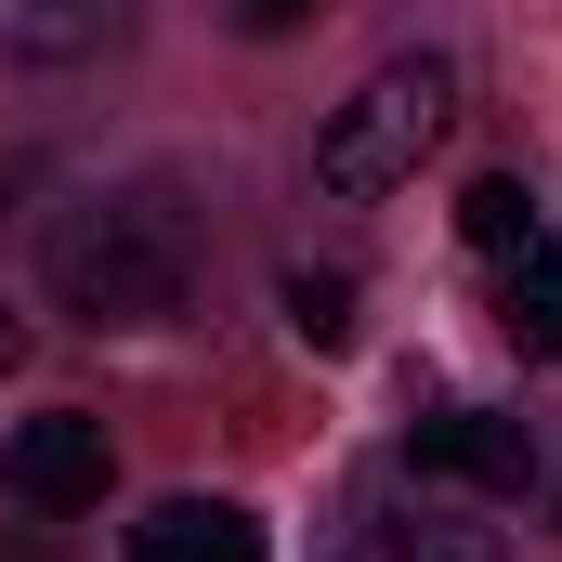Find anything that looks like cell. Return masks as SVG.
Instances as JSON below:
<instances>
[{
	"label": "cell",
	"mask_w": 562,
	"mask_h": 562,
	"mask_svg": "<svg viewBox=\"0 0 562 562\" xmlns=\"http://www.w3.org/2000/svg\"><path fill=\"white\" fill-rule=\"evenodd\" d=\"M53 301L119 340V327H170L196 301V236L170 223V196H79L53 223Z\"/></svg>",
	"instance_id": "1"
},
{
	"label": "cell",
	"mask_w": 562,
	"mask_h": 562,
	"mask_svg": "<svg viewBox=\"0 0 562 562\" xmlns=\"http://www.w3.org/2000/svg\"><path fill=\"white\" fill-rule=\"evenodd\" d=\"M458 132V66L445 53H393V66H367L340 105H327V132H314V196L327 210H380L393 183H419V157Z\"/></svg>",
	"instance_id": "2"
},
{
	"label": "cell",
	"mask_w": 562,
	"mask_h": 562,
	"mask_svg": "<svg viewBox=\"0 0 562 562\" xmlns=\"http://www.w3.org/2000/svg\"><path fill=\"white\" fill-rule=\"evenodd\" d=\"M105 471H119V445H105L92 406H40V419L0 445V484H13V510H40V524L92 510V497H105Z\"/></svg>",
	"instance_id": "3"
},
{
	"label": "cell",
	"mask_w": 562,
	"mask_h": 562,
	"mask_svg": "<svg viewBox=\"0 0 562 562\" xmlns=\"http://www.w3.org/2000/svg\"><path fill=\"white\" fill-rule=\"evenodd\" d=\"M406 471L471 484V497H524V484H537V431L497 419V406H431V419L406 431Z\"/></svg>",
	"instance_id": "4"
},
{
	"label": "cell",
	"mask_w": 562,
	"mask_h": 562,
	"mask_svg": "<svg viewBox=\"0 0 562 562\" xmlns=\"http://www.w3.org/2000/svg\"><path fill=\"white\" fill-rule=\"evenodd\" d=\"M119 562H262V524L236 497H157L132 537H119Z\"/></svg>",
	"instance_id": "5"
},
{
	"label": "cell",
	"mask_w": 562,
	"mask_h": 562,
	"mask_svg": "<svg viewBox=\"0 0 562 562\" xmlns=\"http://www.w3.org/2000/svg\"><path fill=\"white\" fill-rule=\"evenodd\" d=\"M105 26H119V0H0L13 66H79V53H105Z\"/></svg>",
	"instance_id": "6"
},
{
	"label": "cell",
	"mask_w": 562,
	"mask_h": 562,
	"mask_svg": "<svg viewBox=\"0 0 562 562\" xmlns=\"http://www.w3.org/2000/svg\"><path fill=\"white\" fill-rule=\"evenodd\" d=\"M340 562H510V550L484 524H445V510H380V524H353Z\"/></svg>",
	"instance_id": "7"
},
{
	"label": "cell",
	"mask_w": 562,
	"mask_h": 562,
	"mask_svg": "<svg viewBox=\"0 0 562 562\" xmlns=\"http://www.w3.org/2000/svg\"><path fill=\"white\" fill-rule=\"evenodd\" d=\"M537 223H550V196H537L524 170H484V183L458 196V236H471V262H484V276H497V262H510Z\"/></svg>",
	"instance_id": "8"
},
{
	"label": "cell",
	"mask_w": 562,
	"mask_h": 562,
	"mask_svg": "<svg viewBox=\"0 0 562 562\" xmlns=\"http://www.w3.org/2000/svg\"><path fill=\"white\" fill-rule=\"evenodd\" d=\"M497 314H510V327H537V340H562V210L510 249V262H497Z\"/></svg>",
	"instance_id": "9"
},
{
	"label": "cell",
	"mask_w": 562,
	"mask_h": 562,
	"mask_svg": "<svg viewBox=\"0 0 562 562\" xmlns=\"http://www.w3.org/2000/svg\"><path fill=\"white\" fill-rule=\"evenodd\" d=\"M288 327H301L314 353H340V340H353V276H314V262H301V276H288Z\"/></svg>",
	"instance_id": "10"
},
{
	"label": "cell",
	"mask_w": 562,
	"mask_h": 562,
	"mask_svg": "<svg viewBox=\"0 0 562 562\" xmlns=\"http://www.w3.org/2000/svg\"><path fill=\"white\" fill-rule=\"evenodd\" d=\"M301 13H314V0H236V26H249V40H288Z\"/></svg>",
	"instance_id": "11"
},
{
	"label": "cell",
	"mask_w": 562,
	"mask_h": 562,
	"mask_svg": "<svg viewBox=\"0 0 562 562\" xmlns=\"http://www.w3.org/2000/svg\"><path fill=\"white\" fill-rule=\"evenodd\" d=\"M13 353H26V314H13V288H0V380H13Z\"/></svg>",
	"instance_id": "12"
}]
</instances>
